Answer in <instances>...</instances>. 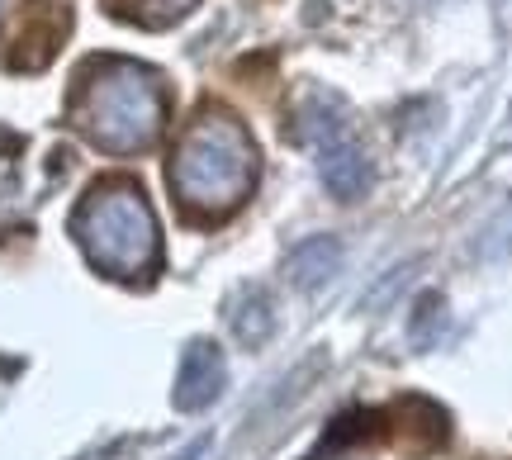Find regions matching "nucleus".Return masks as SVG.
<instances>
[{"label":"nucleus","instance_id":"1","mask_svg":"<svg viewBox=\"0 0 512 460\" xmlns=\"http://www.w3.org/2000/svg\"><path fill=\"white\" fill-rule=\"evenodd\" d=\"M256 181V148L247 129L228 114H204L190 124L181 148L171 157V190L181 195L185 209L223 219L233 214Z\"/></svg>","mask_w":512,"mask_h":460},{"label":"nucleus","instance_id":"3","mask_svg":"<svg viewBox=\"0 0 512 460\" xmlns=\"http://www.w3.org/2000/svg\"><path fill=\"white\" fill-rule=\"evenodd\" d=\"M76 238L86 247V257L105 271V276H119V280H138L157 266V219L147 209L143 190L138 185H95L91 195L81 200L76 209Z\"/></svg>","mask_w":512,"mask_h":460},{"label":"nucleus","instance_id":"5","mask_svg":"<svg viewBox=\"0 0 512 460\" xmlns=\"http://www.w3.org/2000/svg\"><path fill=\"white\" fill-rule=\"evenodd\" d=\"M219 394H223V356L209 342H195L185 351L181 375H176V408L195 413V408L214 404Z\"/></svg>","mask_w":512,"mask_h":460},{"label":"nucleus","instance_id":"9","mask_svg":"<svg viewBox=\"0 0 512 460\" xmlns=\"http://www.w3.org/2000/svg\"><path fill=\"white\" fill-rule=\"evenodd\" d=\"M484 257H503V252H512V214L503 223H494L489 228V238H484V247H479Z\"/></svg>","mask_w":512,"mask_h":460},{"label":"nucleus","instance_id":"2","mask_svg":"<svg viewBox=\"0 0 512 460\" xmlns=\"http://www.w3.org/2000/svg\"><path fill=\"white\" fill-rule=\"evenodd\" d=\"M76 119L95 148L105 152H143L166 119L162 86L147 67L133 62H100L91 67L76 95Z\"/></svg>","mask_w":512,"mask_h":460},{"label":"nucleus","instance_id":"6","mask_svg":"<svg viewBox=\"0 0 512 460\" xmlns=\"http://www.w3.org/2000/svg\"><path fill=\"white\" fill-rule=\"evenodd\" d=\"M337 266H342V247L332 238H313V242H304V247L290 252V276H294V285H304V290L332 280Z\"/></svg>","mask_w":512,"mask_h":460},{"label":"nucleus","instance_id":"8","mask_svg":"<svg viewBox=\"0 0 512 460\" xmlns=\"http://www.w3.org/2000/svg\"><path fill=\"white\" fill-rule=\"evenodd\" d=\"M271 304H266V295L261 290H252V295L242 299V309H233V332H238L247 347H256V342H266L271 337Z\"/></svg>","mask_w":512,"mask_h":460},{"label":"nucleus","instance_id":"7","mask_svg":"<svg viewBox=\"0 0 512 460\" xmlns=\"http://www.w3.org/2000/svg\"><path fill=\"white\" fill-rule=\"evenodd\" d=\"M110 10L119 19H133V24H147V29H162V24H176L181 15H190L195 0H110Z\"/></svg>","mask_w":512,"mask_h":460},{"label":"nucleus","instance_id":"4","mask_svg":"<svg viewBox=\"0 0 512 460\" xmlns=\"http://www.w3.org/2000/svg\"><path fill=\"white\" fill-rule=\"evenodd\" d=\"M304 138L318 148L323 181H328V190L337 200L366 195L370 162H366V152H361V143H356V133H351L342 105L332 95H313L309 105H304Z\"/></svg>","mask_w":512,"mask_h":460}]
</instances>
